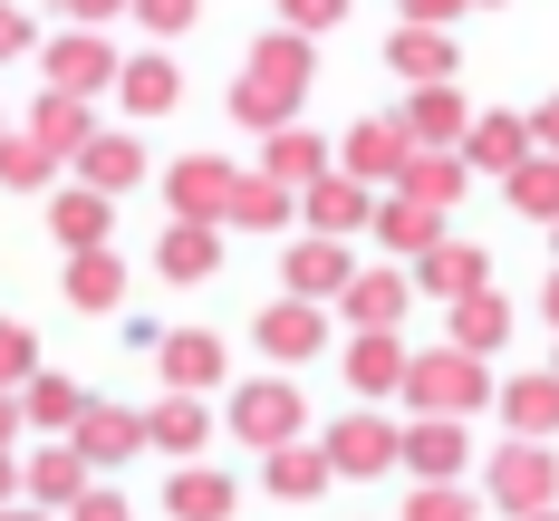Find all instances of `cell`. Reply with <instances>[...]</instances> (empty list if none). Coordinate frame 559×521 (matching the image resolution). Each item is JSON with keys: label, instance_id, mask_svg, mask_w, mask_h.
<instances>
[{"label": "cell", "instance_id": "ba28073f", "mask_svg": "<svg viewBox=\"0 0 559 521\" xmlns=\"http://www.w3.org/2000/svg\"><path fill=\"white\" fill-rule=\"evenodd\" d=\"M87 183H107V193H116V183H135V145H116V135H107V145H87Z\"/></svg>", "mask_w": 559, "mask_h": 521}, {"label": "cell", "instance_id": "30bf717a", "mask_svg": "<svg viewBox=\"0 0 559 521\" xmlns=\"http://www.w3.org/2000/svg\"><path fill=\"white\" fill-rule=\"evenodd\" d=\"M29 367H39L29 329H10V319H0V387H29Z\"/></svg>", "mask_w": 559, "mask_h": 521}, {"label": "cell", "instance_id": "6da1fadb", "mask_svg": "<svg viewBox=\"0 0 559 521\" xmlns=\"http://www.w3.org/2000/svg\"><path fill=\"white\" fill-rule=\"evenodd\" d=\"M49 78L78 97V87H97V78H116V68H107V49H97V39H58V49H49Z\"/></svg>", "mask_w": 559, "mask_h": 521}, {"label": "cell", "instance_id": "5bb4252c", "mask_svg": "<svg viewBox=\"0 0 559 521\" xmlns=\"http://www.w3.org/2000/svg\"><path fill=\"white\" fill-rule=\"evenodd\" d=\"M174 203H223V174H213V165H183V174H174Z\"/></svg>", "mask_w": 559, "mask_h": 521}, {"label": "cell", "instance_id": "ac0fdd59", "mask_svg": "<svg viewBox=\"0 0 559 521\" xmlns=\"http://www.w3.org/2000/svg\"><path fill=\"white\" fill-rule=\"evenodd\" d=\"M155 435H165V445H193V435H203V415H193V405H165V415H155Z\"/></svg>", "mask_w": 559, "mask_h": 521}, {"label": "cell", "instance_id": "9a60e30c", "mask_svg": "<svg viewBox=\"0 0 559 521\" xmlns=\"http://www.w3.org/2000/svg\"><path fill=\"white\" fill-rule=\"evenodd\" d=\"M126 445H135L126 415H87V454H126Z\"/></svg>", "mask_w": 559, "mask_h": 521}, {"label": "cell", "instance_id": "277c9868", "mask_svg": "<svg viewBox=\"0 0 559 521\" xmlns=\"http://www.w3.org/2000/svg\"><path fill=\"white\" fill-rule=\"evenodd\" d=\"M116 289H126V281H116V261H97V251H87V261L68 271V299H78V309H107Z\"/></svg>", "mask_w": 559, "mask_h": 521}, {"label": "cell", "instance_id": "2e32d148", "mask_svg": "<svg viewBox=\"0 0 559 521\" xmlns=\"http://www.w3.org/2000/svg\"><path fill=\"white\" fill-rule=\"evenodd\" d=\"M165 367H174V387H183V377H213V339H174Z\"/></svg>", "mask_w": 559, "mask_h": 521}, {"label": "cell", "instance_id": "7402d4cb", "mask_svg": "<svg viewBox=\"0 0 559 521\" xmlns=\"http://www.w3.org/2000/svg\"><path fill=\"white\" fill-rule=\"evenodd\" d=\"M68 10H78V20H107V10H116V0H68Z\"/></svg>", "mask_w": 559, "mask_h": 521}, {"label": "cell", "instance_id": "9c48e42d", "mask_svg": "<svg viewBox=\"0 0 559 521\" xmlns=\"http://www.w3.org/2000/svg\"><path fill=\"white\" fill-rule=\"evenodd\" d=\"M165 271H174V281L213 271V232H174V241H165Z\"/></svg>", "mask_w": 559, "mask_h": 521}, {"label": "cell", "instance_id": "cb8c5ba5", "mask_svg": "<svg viewBox=\"0 0 559 521\" xmlns=\"http://www.w3.org/2000/svg\"><path fill=\"white\" fill-rule=\"evenodd\" d=\"M0 493H10V454H0Z\"/></svg>", "mask_w": 559, "mask_h": 521}, {"label": "cell", "instance_id": "e0dca14e", "mask_svg": "<svg viewBox=\"0 0 559 521\" xmlns=\"http://www.w3.org/2000/svg\"><path fill=\"white\" fill-rule=\"evenodd\" d=\"M126 97H135V107H165L174 78H165V68H126Z\"/></svg>", "mask_w": 559, "mask_h": 521}, {"label": "cell", "instance_id": "8992f818", "mask_svg": "<svg viewBox=\"0 0 559 521\" xmlns=\"http://www.w3.org/2000/svg\"><path fill=\"white\" fill-rule=\"evenodd\" d=\"M78 463L87 454H39L29 463V493H39V502H68V493H78Z\"/></svg>", "mask_w": 559, "mask_h": 521}, {"label": "cell", "instance_id": "d4e9b609", "mask_svg": "<svg viewBox=\"0 0 559 521\" xmlns=\"http://www.w3.org/2000/svg\"><path fill=\"white\" fill-rule=\"evenodd\" d=\"M0 521H39V512H0Z\"/></svg>", "mask_w": 559, "mask_h": 521}, {"label": "cell", "instance_id": "8fae6325", "mask_svg": "<svg viewBox=\"0 0 559 521\" xmlns=\"http://www.w3.org/2000/svg\"><path fill=\"white\" fill-rule=\"evenodd\" d=\"M58 232H68V241H97V232H107V203H97V193H68V203H58Z\"/></svg>", "mask_w": 559, "mask_h": 521}, {"label": "cell", "instance_id": "ffe728a7", "mask_svg": "<svg viewBox=\"0 0 559 521\" xmlns=\"http://www.w3.org/2000/svg\"><path fill=\"white\" fill-rule=\"evenodd\" d=\"M145 10H155L165 29H174V20H193V0H145Z\"/></svg>", "mask_w": 559, "mask_h": 521}, {"label": "cell", "instance_id": "5b68a950", "mask_svg": "<svg viewBox=\"0 0 559 521\" xmlns=\"http://www.w3.org/2000/svg\"><path fill=\"white\" fill-rule=\"evenodd\" d=\"M29 415L39 425H78V387L68 377H29Z\"/></svg>", "mask_w": 559, "mask_h": 521}, {"label": "cell", "instance_id": "7a4b0ae2", "mask_svg": "<svg viewBox=\"0 0 559 521\" xmlns=\"http://www.w3.org/2000/svg\"><path fill=\"white\" fill-rule=\"evenodd\" d=\"M0 183H20V193L49 183V145L39 135H0Z\"/></svg>", "mask_w": 559, "mask_h": 521}, {"label": "cell", "instance_id": "7c38bea8", "mask_svg": "<svg viewBox=\"0 0 559 521\" xmlns=\"http://www.w3.org/2000/svg\"><path fill=\"white\" fill-rule=\"evenodd\" d=\"M261 339H271L280 357H299V347L319 339V319H299V309H280V319H271V329H261Z\"/></svg>", "mask_w": 559, "mask_h": 521}, {"label": "cell", "instance_id": "603a6c76", "mask_svg": "<svg viewBox=\"0 0 559 521\" xmlns=\"http://www.w3.org/2000/svg\"><path fill=\"white\" fill-rule=\"evenodd\" d=\"M10 415H20V396H10V387H0V435H10Z\"/></svg>", "mask_w": 559, "mask_h": 521}, {"label": "cell", "instance_id": "52a82bcc", "mask_svg": "<svg viewBox=\"0 0 559 521\" xmlns=\"http://www.w3.org/2000/svg\"><path fill=\"white\" fill-rule=\"evenodd\" d=\"M223 483H213V473H183V483H174V512H193V521H223Z\"/></svg>", "mask_w": 559, "mask_h": 521}, {"label": "cell", "instance_id": "d6986e66", "mask_svg": "<svg viewBox=\"0 0 559 521\" xmlns=\"http://www.w3.org/2000/svg\"><path fill=\"white\" fill-rule=\"evenodd\" d=\"M20 49H29V20H20V10L0 0V58H20Z\"/></svg>", "mask_w": 559, "mask_h": 521}, {"label": "cell", "instance_id": "3957f363", "mask_svg": "<svg viewBox=\"0 0 559 521\" xmlns=\"http://www.w3.org/2000/svg\"><path fill=\"white\" fill-rule=\"evenodd\" d=\"M29 135H39V145H87V116H78V97H68V87H58L49 107L29 116Z\"/></svg>", "mask_w": 559, "mask_h": 521}, {"label": "cell", "instance_id": "4fadbf2b", "mask_svg": "<svg viewBox=\"0 0 559 521\" xmlns=\"http://www.w3.org/2000/svg\"><path fill=\"white\" fill-rule=\"evenodd\" d=\"M241 425H251V435H280V425H289V396H261V387H251V396H241Z\"/></svg>", "mask_w": 559, "mask_h": 521}, {"label": "cell", "instance_id": "44dd1931", "mask_svg": "<svg viewBox=\"0 0 559 521\" xmlns=\"http://www.w3.org/2000/svg\"><path fill=\"white\" fill-rule=\"evenodd\" d=\"M78 521H126V502H78Z\"/></svg>", "mask_w": 559, "mask_h": 521}]
</instances>
